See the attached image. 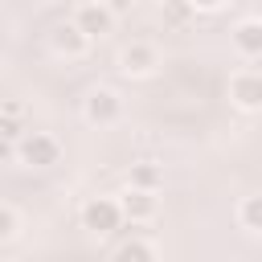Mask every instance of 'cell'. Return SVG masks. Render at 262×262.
Instances as JSON below:
<instances>
[{
    "label": "cell",
    "mask_w": 262,
    "mask_h": 262,
    "mask_svg": "<svg viewBox=\"0 0 262 262\" xmlns=\"http://www.w3.org/2000/svg\"><path fill=\"white\" fill-rule=\"evenodd\" d=\"M123 115H127V102H123V94L115 90V86H106V82H98V86H90L86 94H82V119L90 123V127H119L123 123Z\"/></svg>",
    "instance_id": "6da1fadb"
},
{
    "label": "cell",
    "mask_w": 262,
    "mask_h": 262,
    "mask_svg": "<svg viewBox=\"0 0 262 262\" xmlns=\"http://www.w3.org/2000/svg\"><path fill=\"white\" fill-rule=\"evenodd\" d=\"M78 225H82L86 233H94V237H111L115 229H123L127 221H123V205H119V196H111V192L86 196L82 209H78Z\"/></svg>",
    "instance_id": "7a4b0ae2"
},
{
    "label": "cell",
    "mask_w": 262,
    "mask_h": 262,
    "mask_svg": "<svg viewBox=\"0 0 262 262\" xmlns=\"http://www.w3.org/2000/svg\"><path fill=\"white\" fill-rule=\"evenodd\" d=\"M115 66H119V74H123V78H131V82H143V78H151V74L160 70V49H156L151 41L135 37V41L119 45V53H115Z\"/></svg>",
    "instance_id": "3957f363"
},
{
    "label": "cell",
    "mask_w": 262,
    "mask_h": 262,
    "mask_svg": "<svg viewBox=\"0 0 262 262\" xmlns=\"http://www.w3.org/2000/svg\"><path fill=\"white\" fill-rule=\"evenodd\" d=\"M16 160H20L25 168L45 172V168L61 164V143H57V135H49V131H25V139L16 143Z\"/></svg>",
    "instance_id": "277c9868"
},
{
    "label": "cell",
    "mask_w": 262,
    "mask_h": 262,
    "mask_svg": "<svg viewBox=\"0 0 262 262\" xmlns=\"http://www.w3.org/2000/svg\"><path fill=\"white\" fill-rule=\"evenodd\" d=\"M90 41H102V37H111L115 33V25H119V16L111 12V4H98V0H78L74 4V16H70Z\"/></svg>",
    "instance_id": "5b68a950"
},
{
    "label": "cell",
    "mask_w": 262,
    "mask_h": 262,
    "mask_svg": "<svg viewBox=\"0 0 262 262\" xmlns=\"http://www.w3.org/2000/svg\"><path fill=\"white\" fill-rule=\"evenodd\" d=\"M229 102L246 115H258L262 111V74L258 70H233L229 74Z\"/></svg>",
    "instance_id": "8992f818"
},
{
    "label": "cell",
    "mask_w": 262,
    "mask_h": 262,
    "mask_svg": "<svg viewBox=\"0 0 262 262\" xmlns=\"http://www.w3.org/2000/svg\"><path fill=\"white\" fill-rule=\"evenodd\" d=\"M90 45H94V41H90L74 20H61V25L49 33V49H53L57 57H66V61H82V57L90 53Z\"/></svg>",
    "instance_id": "52a82bcc"
},
{
    "label": "cell",
    "mask_w": 262,
    "mask_h": 262,
    "mask_svg": "<svg viewBox=\"0 0 262 262\" xmlns=\"http://www.w3.org/2000/svg\"><path fill=\"white\" fill-rule=\"evenodd\" d=\"M123 205V221L127 225H147L160 217V192H139V188H123L119 192Z\"/></svg>",
    "instance_id": "ba28073f"
},
{
    "label": "cell",
    "mask_w": 262,
    "mask_h": 262,
    "mask_svg": "<svg viewBox=\"0 0 262 262\" xmlns=\"http://www.w3.org/2000/svg\"><path fill=\"white\" fill-rule=\"evenodd\" d=\"M229 41L242 57L250 61H262V16H242L233 29H229Z\"/></svg>",
    "instance_id": "9c48e42d"
},
{
    "label": "cell",
    "mask_w": 262,
    "mask_h": 262,
    "mask_svg": "<svg viewBox=\"0 0 262 262\" xmlns=\"http://www.w3.org/2000/svg\"><path fill=\"white\" fill-rule=\"evenodd\" d=\"M127 188L160 192V188H164V168H160L156 160H139V164H131V172H127Z\"/></svg>",
    "instance_id": "30bf717a"
},
{
    "label": "cell",
    "mask_w": 262,
    "mask_h": 262,
    "mask_svg": "<svg viewBox=\"0 0 262 262\" xmlns=\"http://www.w3.org/2000/svg\"><path fill=\"white\" fill-rule=\"evenodd\" d=\"M115 262H160V250L147 237H127V242H119Z\"/></svg>",
    "instance_id": "8fae6325"
},
{
    "label": "cell",
    "mask_w": 262,
    "mask_h": 262,
    "mask_svg": "<svg viewBox=\"0 0 262 262\" xmlns=\"http://www.w3.org/2000/svg\"><path fill=\"white\" fill-rule=\"evenodd\" d=\"M233 217H237V225H242L246 233H262V192H250V196H242Z\"/></svg>",
    "instance_id": "7c38bea8"
},
{
    "label": "cell",
    "mask_w": 262,
    "mask_h": 262,
    "mask_svg": "<svg viewBox=\"0 0 262 262\" xmlns=\"http://www.w3.org/2000/svg\"><path fill=\"white\" fill-rule=\"evenodd\" d=\"M16 233H20V213H16L12 205H4V201H0V246L16 242Z\"/></svg>",
    "instance_id": "4fadbf2b"
},
{
    "label": "cell",
    "mask_w": 262,
    "mask_h": 262,
    "mask_svg": "<svg viewBox=\"0 0 262 262\" xmlns=\"http://www.w3.org/2000/svg\"><path fill=\"white\" fill-rule=\"evenodd\" d=\"M0 135H4L8 143H20V139H25V127H20V119H12V115H0Z\"/></svg>",
    "instance_id": "5bb4252c"
},
{
    "label": "cell",
    "mask_w": 262,
    "mask_h": 262,
    "mask_svg": "<svg viewBox=\"0 0 262 262\" xmlns=\"http://www.w3.org/2000/svg\"><path fill=\"white\" fill-rule=\"evenodd\" d=\"M192 12H221L225 8V0H184Z\"/></svg>",
    "instance_id": "9a60e30c"
},
{
    "label": "cell",
    "mask_w": 262,
    "mask_h": 262,
    "mask_svg": "<svg viewBox=\"0 0 262 262\" xmlns=\"http://www.w3.org/2000/svg\"><path fill=\"white\" fill-rule=\"evenodd\" d=\"M0 115H12V119H20V115H25V102H16V98H4V102H0Z\"/></svg>",
    "instance_id": "2e32d148"
},
{
    "label": "cell",
    "mask_w": 262,
    "mask_h": 262,
    "mask_svg": "<svg viewBox=\"0 0 262 262\" xmlns=\"http://www.w3.org/2000/svg\"><path fill=\"white\" fill-rule=\"evenodd\" d=\"M12 156H16V143H8V139L0 135V164H8Z\"/></svg>",
    "instance_id": "e0dca14e"
},
{
    "label": "cell",
    "mask_w": 262,
    "mask_h": 262,
    "mask_svg": "<svg viewBox=\"0 0 262 262\" xmlns=\"http://www.w3.org/2000/svg\"><path fill=\"white\" fill-rule=\"evenodd\" d=\"M106 4H111V12H115V16H123V12L131 8V0H106Z\"/></svg>",
    "instance_id": "ac0fdd59"
},
{
    "label": "cell",
    "mask_w": 262,
    "mask_h": 262,
    "mask_svg": "<svg viewBox=\"0 0 262 262\" xmlns=\"http://www.w3.org/2000/svg\"><path fill=\"white\" fill-rule=\"evenodd\" d=\"M156 4H172V0H156Z\"/></svg>",
    "instance_id": "d6986e66"
},
{
    "label": "cell",
    "mask_w": 262,
    "mask_h": 262,
    "mask_svg": "<svg viewBox=\"0 0 262 262\" xmlns=\"http://www.w3.org/2000/svg\"><path fill=\"white\" fill-rule=\"evenodd\" d=\"M98 4H106V0H98Z\"/></svg>",
    "instance_id": "ffe728a7"
}]
</instances>
